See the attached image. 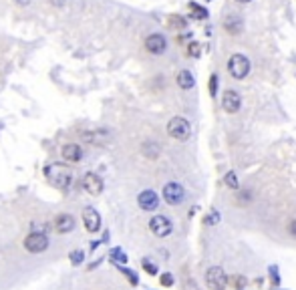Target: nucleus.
Segmentation results:
<instances>
[{
  "instance_id": "obj_1",
  "label": "nucleus",
  "mask_w": 296,
  "mask_h": 290,
  "mask_svg": "<svg viewBox=\"0 0 296 290\" xmlns=\"http://www.w3.org/2000/svg\"><path fill=\"white\" fill-rule=\"evenodd\" d=\"M45 175L49 179L51 185H55L57 189H67L73 181V172L64 166V164H51L45 168Z\"/></svg>"
},
{
  "instance_id": "obj_2",
  "label": "nucleus",
  "mask_w": 296,
  "mask_h": 290,
  "mask_svg": "<svg viewBox=\"0 0 296 290\" xmlns=\"http://www.w3.org/2000/svg\"><path fill=\"white\" fill-rule=\"evenodd\" d=\"M168 133L178 141H185L189 137V133H191V125H189V121L185 117H174L168 123Z\"/></svg>"
},
{
  "instance_id": "obj_3",
  "label": "nucleus",
  "mask_w": 296,
  "mask_h": 290,
  "mask_svg": "<svg viewBox=\"0 0 296 290\" xmlns=\"http://www.w3.org/2000/svg\"><path fill=\"white\" fill-rule=\"evenodd\" d=\"M206 284L210 290H226L228 286V274L220 266H212L206 272Z\"/></svg>"
},
{
  "instance_id": "obj_4",
  "label": "nucleus",
  "mask_w": 296,
  "mask_h": 290,
  "mask_svg": "<svg viewBox=\"0 0 296 290\" xmlns=\"http://www.w3.org/2000/svg\"><path fill=\"white\" fill-rule=\"evenodd\" d=\"M228 71L234 79H244L250 73V60L244 55H232L228 60Z\"/></svg>"
},
{
  "instance_id": "obj_5",
  "label": "nucleus",
  "mask_w": 296,
  "mask_h": 290,
  "mask_svg": "<svg viewBox=\"0 0 296 290\" xmlns=\"http://www.w3.org/2000/svg\"><path fill=\"white\" fill-rule=\"evenodd\" d=\"M24 248H26L28 252H32V254L45 252V250L49 248V238H47V234H41V232L28 234V236L24 238Z\"/></svg>"
},
{
  "instance_id": "obj_6",
  "label": "nucleus",
  "mask_w": 296,
  "mask_h": 290,
  "mask_svg": "<svg viewBox=\"0 0 296 290\" xmlns=\"http://www.w3.org/2000/svg\"><path fill=\"white\" fill-rule=\"evenodd\" d=\"M149 230L155 234L157 238H166V236H170V234H172V230H174V224H172V220H170V218H166V216L157 214V216H153V218L149 220Z\"/></svg>"
},
{
  "instance_id": "obj_7",
  "label": "nucleus",
  "mask_w": 296,
  "mask_h": 290,
  "mask_svg": "<svg viewBox=\"0 0 296 290\" xmlns=\"http://www.w3.org/2000/svg\"><path fill=\"white\" fill-rule=\"evenodd\" d=\"M163 200L170 204V206H178L183 202V198H185V189L179 185L178 181H170V183H166L163 185Z\"/></svg>"
},
{
  "instance_id": "obj_8",
  "label": "nucleus",
  "mask_w": 296,
  "mask_h": 290,
  "mask_svg": "<svg viewBox=\"0 0 296 290\" xmlns=\"http://www.w3.org/2000/svg\"><path fill=\"white\" fill-rule=\"evenodd\" d=\"M137 204H139L141 210L153 212V210H157V206H159V198H157V194H155L153 189H143V191L137 196Z\"/></svg>"
},
{
  "instance_id": "obj_9",
  "label": "nucleus",
  "mask_w": 296,
  "mask_h": 290,
  "mask_svg": "<svg viewBox=\"0 0 296 290\" xmlns=\"http://www.w3.org/2000/svg\"><path fill=\"white\" fill-rule=\"evenodd\" d=\"M145 49L151 53V55H163L166 53V49H168V41H166V37L163 35H149L147 39H145Z\"/></svg>"
},
{
  "instance_id": "obj_10",
  "label": "nucleus",
  "mask_w": 296,
  "mask_h": 290,
  "mask_svg": "<svg viewBox=\"0 0 296 290\" xmlns=\"http://www.w3.org/2000/svg\"><path fill=\"white\" fill-rule=\"evenodd\" d=\"M240 107H242V97H240V93L228 89V91L224 93V97H222V109H224L226 113H238Z\"/></svg>"
},
{
  "instance_id": "obj_11",
  "label": "nucleus",
  "mask_w": 296,
  "mask_h": 290,
  "mask_svg": "<svg viewBox=\"0 0 296 290\" xmlns=\"http://www.w3.org/2000/svg\"><path fill=\"white\" fill-rule=\"evenodd\" d=\"M83 141L87 143H93V145H105L109 139H111V131L107 129H93V131H85L81 135Z\"/></svg>"
},
{
  "instance_id": "obj_12",
  "label": "nucleus",
  "mask_w": 296,
  "mask_h": 290,
  "mask_svg": "<svg viewBox=\"0 0 296 290\" xmlns=\"http://www.w3.org/2000/svg\"><path fill=\"white\" fill-rule=\"evenodd\" d=\"M83 224L87 232H99L101 230V216L95 208H85L83 210Z\"/></svg>"
},
{
  "instance_id": "obj_13",
  "label": "nucleus",
  "mask_w": 296,
  "mask_h": 290,
  "mask_svg": "<svg viewBox=\"0 0 296 290\" xmlns=\"http://www.w3.org/2000/svg\"><path fill=\"white\" fill-rule=\"evenodd\" d=\"M83 187L91 196H99L103 191V179L97 174H87L83 177Z\"/></svg>"
},
{
  "instance_id": "obj_14",
  "label": "nucleus",
  "mask_w": 296,
  "mask_h": 290,
  "mask_svg": "<svg viewBox=\"0 0 296 290\" xmlns=\"http://www.w3.org/2000/svg\"><path fill=\"white\" fill-rule=\"evenodd\" d=\"M81 157H83L81 145H77V143H67V145L62 147V159H64V162L77 164V162H81Z\"/></svg>"
},
{
  "instance_id": "obj_15",
  "label": "nucleus",
  "mask_w": 296,
  "mask_h": 290,
  "mask_svg": "<svg viewBox=\"0 0 296 290\" xmlns=\"http://www.w3.org/2000/svg\"><path fill=\"white\" fill-rule=\"evenodd\" d=\"M55 228H57L59 234H69L75 228V218L69 216V214H60V216H57V220H55Z\"/></svg>"
},
{
  "instance_id": "obj_16",
  "label": "nucleus",
  "mask_w": 296,
  "mask_h": 290,
  "mask_svg": "<svg viewBox=\"0 0 296 290\" xmlns=\"http://www.w3.org/2000/svg\"><path fill=\"white\" fill-rule=\"evenodd\" d=\"M224 28L230 33V35H240L242 30V18L238 14H230L226 20H224Z\"/></svg>"
},
{
  "instance_id": "obj_17",
  "label": "nucleus",
  "mask_w": 296,
  "mask_h": 290,
  "mask_svg": "<svg viewBox=\"0 0 296 290\" xmlns=\"http://www.w3.org/2000/svg\"><path fill=\"white\" fill-rule=\"evenodd\" d=\"M176 81H178V85L181 87V89H191V87L195 85V79H193V75H191L187 69L179 71L178 77H176Z\"/></svg>"
},
{
  "instance_id": "obj_18",
  "label": "nucleus",
  "mask_w": 296,
  "mask_h": 290,
  "mask_svg": "<svg viewBox=\"0 0 296 290\" xmlns=\"http://www.w3.org/2000/svg\"><path fill=\"white\" fill-rule=\"evenodd\" d=\"M141 151H143L145 157H149V159H157V155H159V145L153 143V141H147V143H143Z\"/></svg>"
},
{
  "instance_id": "obj_19",
  "label": "nucleus",
  "mask_w": 296,
  "mask_h": 290,
  "mask_svg": "<svg viewBox=\"0 0 296 290\" xmlns=\"http://www.w3.org/2000/svg\"><path fill=\"white\" fill-rule=\"evenodd\" d=\"M189 12H191V16L195 18V20H206L208 18V10L204 8V6H198L195 2H189Z\"/></svg>"
},
{
  "instance_id": "obj_20",
  "label": "nucleus",
  "mask_w": 296,
  "mask_h": 290,
  "mask_svg": "<svg viewBox=\"0 0 296 290\" xmlns=\"http://www.w3.org/2000/svg\"><path fill=\"white\" fill-rule=\"evenodd\" d=\"M168 26L174 28V30H183V28L187 26V20L181 18V16H178V14H172L170 20H168Z\"/></svg>"
},
{
  "instance_id": "obj_21",
  "label": "nucleus",
  "mask_w": 296,
  "mask_h": 290,
  "mask_svg": "<svg viewBox=\"0 0 296 290\" xmlns=\"http://www.w3.org/2000/svg\"><path fill=\"white\" fill-rule=\"evenodd\" d=\"M109 256H111V260L117 262V264H125V262H127V254H125L121 248H113Z\"/></svg>"
},
{
  "instance_id": "obj_22",
  "label": "nucleus",
  "mask_w": 296,
  "mask_h": 290,
  "mask_svg": "<svg viewBox=\"0 0 296 290\" xmlns=\"http://www.w3.org/2000/svg\"><path fill=\"white\" fill-rule=\"evenodd\" d=\"M224 181H226V185L230 187V189H238V177H236V174L234 172H228V174L224 175Z\"/></svg>"
},
{
  "instance_id": "obj_23",
  "label": "nucleus",
  "mask_w": 296,
  "mask_h": 290,
  "mask_svg": "<svg viewBox=\"0 0 296 290\" xmlns=\"http://www.w3.org/2000/svg\"><path fill=\"white\" fill-rule=\"evenodd\" d=\"M119 270H121V272H123V274H125V276L129 278V282H131L133 286H135V284L139 282V278H137V274H135L133 270H127V268H123V266H119Z\"/></svg>"
},
{
  "instance_id": "obj_24",
  "label": "nucleus",
  "mask_w": 296,
  "mask_h": 290,
  "mask_svg": "<svg viewBox=\"0 0 296 290\" xmlns=\"http://www.w3.org/2000/svg\"><path fill=\"white\" fill-rule=\"evenodd\" d=\"M218 83H220L218 75H212L210 77V93H212V97H216V93H218Z\"/></svg>"
},
{
  "instance_id": "obj_25",
  "label": "nucleus",
  "mask_w": 296,
  "mask_h": 290,
  "mask_svg": "<svg viewBox=\"0 0 296 290\" xmlns=\"http://www.w3.org/2000/svg\"><path fill=\"white\" fill-rule=\"evenodd\" d=\"M187 57H200V45L198 43H189L187 45Z\"/></svg>"
},
{
  "instance_id": "obj_26",
  "label": "nucleus",
  "mask_w": 296,
  "mask_h": 290,
  "mask_svg": "<svg viewBox=\"0 0 296 290\" xmlns=\"http://www.w3.org/2000/svg\"><path fill=\"white\" fill-rule=\"evenodd\" d=\"M83 258H85L83 250H75V252H71V262H73V264H81Z\"/></svg>"
},
{
  "instance_id": "obj_27",
  "label": "nucleus",
  "mask_w": 296,
  "mask_h": 290,
  "mask_svg": "<svg viewBox=\"0 0 296 290\" xmlns=\"http://www.w3.org/2000/svg\"><path fill=\"white\" fill-rule=\"evenodd\" d=\"M143 270L147 272V274H157V266L153 264V262H149V260H143Z\"/></svg>"
},
{
  "instance_id": "obj_28",
  "label": "nucleus",
  "mask_w": 296,
  "mask_h": 290,
  "mask_svg": "<svg viewBox=\"0 0 296 290\" xmlns=\"http://www.w3.org/2000/svg\"><path fill=\"white\" fill-rule=\"evenodd\" d=\"M232 282H234L236 290H244V288H246V278H244V276H234V278H232Z\"/></svg>"
},
{
  "instance_id": "obj_29",
  "label": "nucleus",
  "mask_w": 296,
  "mask_h": 290,
  "mask_svg": "<svg viewBox=\"0 0 296 290\" xmlns=\"http://www.w3.org/2000/svg\"><path fill=\"white\" fill-rule=\"evenodd\" d=\"M159 280H161V284H163V286H172V284H174V276H172L170 272L161 274V278H159Z\"/></svg>"
},
{
  "instance_id": "obj_30",
  "label": "nucleus",
  "mask_w": 296,
  "mask_h": 290,
  "mask_svg": "<svg viewBox=\"0 0 296 290\" xmlns=\"http://www.w3.org/2000/svg\"><path fill=\"white\" fill-rule=\"evenodd\" d=\"M270 272H272V276H270V278H272V284H274V286L280 284V276L276 274V266H270Z\"/></svg>"
},
{
  "instance_id": "obj_31",
  "label": "nucleus",
  "mask_w": 296,
  "mask_h": 290,
  "mask_svg": "<svg viewBox=\"0 0 296 290\" xmlns=\"http://www.w3.org/2000/svg\"><path fill=\"white\" fill-rule=\"evenodd\" d=\"M14 2H16L18 6H28V4H30V0H14Z\"/></svg>"
},
{
  "instance_id": "obj_32",
  "label": "nucleus",
  "mask_w": 296,
  "mask_h": 290,
  "mask_svg": "<svg viewBox=\"0 0 296 290\" xmlns=\"http://www.w3.org/2000/svg\"><path fill=\"white\" fill-rule=\"evenodd\" d=\"M290 234H292V236L296 238V220L292 222V224H290Z\"/></svg>"
},
{
  "instance_id": "obj_33",
  "label": "nucleus",
  "mask_w": 296,
  "mask_h": 290,
  "mask_svg": "<svg viewBox=\"0 0 296 290\" xmlns=\"http://www.w3.org/2000/svg\"><path fill=\"white\" fill-rule=\"evenodd\" d=\"M53 4H55V6H62V4H64V0H53Z\"/></svg>"
},
{
  "instance_id": "obj_34",
  "label": "nucleus",
  "mask_w": 296,
  "mask_h": 290,
  "mask_svg": "<svg viewBox=\"0 0 296 290\" xmlns=\"http://www.w3.org/2000/svg\"><path fill=\"white\" fill-rule=\"evenodd\" d=\"M236 2H242V4H246V2H252V0H236Z\"/></svg>"
},
{
  "instance_id": "obj_35",
  "label": "nucleus",
  "mask_w": 296,
  "mask_h": 290,
  "mask_svg": "<svg viewBox=\"0 0 296 290\" xmlns=\"http://www.w3.org/2000/svg\"><path fill=\"white\" fill-rule=\"evenodd\" d=\"M206 2H210V0H206Z\"/></svg>"
}]
</instances>
